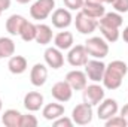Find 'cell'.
Returning <instances> with one entry per match:
<instances>
[{
  "label": "cell",
  "mask_w": 128,
  "mask_h": 127,
  "mask_svg": "<svg viewBox=\"0 0 128 127\" xmlns=\"http://www.w3.org/2000/svg\"><path fill=\"white\" fill-rule=\"evenodd\" d=\"M128 72V66L122 60H113L106 66L104 75H103V85L107 90H116L121 87L125 75Z\"/></svg>",
  "instance_id": "cell-1"
},
{
  "label": "cell",
  "mask_w": 128,
  "mask_h": 127,
  "mask_svg": "<svg viewBox=\"0 0 128 127\" xmlns=\"http://www.w3.org/2000/svg\"><path fill=\"white\" fill-rule=\"evenodd\" d=\"M85 48L88 51V55H91L92 58L103 60L109 54V42L104 37H100V36H92V37L86 39Z\"/></svg>",
  "instance_id": "cell-2"
},
{
  "label": "cell",
  "mask_w": 128,
  "mask_h": 127,
  "mask_svg": "<svg viewBox=\"0 0 128 127\" xmlns=\"http://www.w3.org/2000/svg\"><path fill=\"white\" fill-rule=\"evenodd\" d=\"M55 9V0H36L30 8V15L33 20H46Z\"/></svg>",
  "instance_id": "cell-3"
},
{
  "label": "cell",
  "mask_w": 128,
  "mask_h": 127,
  "mask_svg": "<svg viewBox=\"0 0 128 127\" xmlns=\"http://www.w3.org/2000/svg\"><path fill=\"white\" fill-rule=\"evenodd\" d=\"M92 115H94V111H92V106L88 105V103H79L73 108L72 111V120L74 124H79V126H86L92 121Z\"/></svg>",
  "instance_id": "cell-4"
},
{
  "label": "cell",
  "mask_w": 128,
  "mask_h": 127,
  "mask_svg": "<svg viewBox=\"0 0 128 127\" xmlns=\"http://www.w3.org/2000/svg\"><path fill=\"white\" fill-rule=\"evenodd\" d=\"M82 99L85 103L91 105V106H96L98 105L103 99H104V88L101 85H98L97 82L91 84V85H86L84 90H82Z\"/></svg>",
  "instance_id": "cell-5"
},
{
  "label": "cell",
  "mask_w": 128,
  "mask_h": 127,
  "mask_svg": "<svg viewBox=\"0 0 128 127\" xmlns=\"http://www.w3.org/2000/svg\"><path fill=\"white\" fill-rule=\"evenodd\" d=\"M88 51L85 48V45H76V46H72L68 49V54H67V61L70 66L73 67H80V66H85L88 61Z\"/></svg>",
  "instance_id": "cell-6"
},
{
  "label": "cell",
  "mask_w": 128,
  "mask_h": 127,
  "mask_svg": "<svg viewBox=\"0 0 128 127\" xmlns=\"http://www.w3.org/2000/svg\"><path fill=\"white\" fill-rule=\"evenodd\" d=\"M104 70H106V64L103 63L100 58L88 60L86 64H85V73H86L88 79H91L92 82H100V81H103Z\"/></svg>",
  "instance_id": "cell-7"
},
{
  "label": "cell",
  "mask_w": 128,
  "mask_h": 127,
  "mask_svg": "<svg viewBox=\"0 0 128 127\" xmlns=\"http://www.w3.org/2000/svg\"><path fill=\"white\" fill-rule=\"evenodd\" d=\"M74 26H76V30L79 33L91 34V33L96 32V29L98 27V20L85 15L84 12H79L76 15V20H74Z\"/></svg>",
  "instance_id": "cell-8"
},
{
  "label": "cell",
  "mask_w": 128,
  "mask_h": 127,
  "mask_svg": "<svg viewBox=\"0 0 128 127\" xmlns=\"http://www.w3.org/2000/svg\"><path fill=\"white\" fill-rule=\"evenodd\" d=\"M119 111V106H118V102L115 99H103L100 103H98V109H97V115L100 120L106 121L109 118H112L113 115H116Z\"/></svg>",
  "instance_id": "cell-9"
},
{
  "label": "cell",
  "mask_w": 128,
  "mask_h": 127,
  "mask_svg": "<svg viewBox=\"0 0 128 127\" xmlns=\"http://www.w3.org/2000/svg\"><path fill=\"white\" fill-rule=\"evenodd\" d=\"M51 94L52 97L57 100V102H61L66 103L72 99L73 96V88L70 87V84L64 79V81H58L52 85V90H51Z\"/></svg>",
  "instance_id": "cell-10"
},
{
  "label": "cell",
  "mask_w": 128,
  "mask_h": 127,
  "mask_svg": "<svg viewBox=\"0 0 128 127\" xmlns=\"http://www.w3.org/2000/svg\"><path fill=\"white\" fill-rule=\"evenodd\" d=\"M66 81L70 84V87L73 88V91H82L86 85H88V76L85 72L79 70V69H74V70H70L67 75H66Z\"/></svg>",
  "instance_id": "cell-11"
},
{
  "label": "cell",
  "mask_w": 128,
  "mask_h": 127,
  "mask_svg": "<svg viewBox=\"0 0 128 127\" xmlns=\"http://www.w3.org/2000/svg\"><path fill=\"white\" fill-rule=\"evenodd\" d=\"M51 20H52V26L57 27V29H61V30H63V29H67V27L73 23V17H72L70 11L66 9V8L54 9Z\"/></svg>",
  "instance_id": "cell-12"
},
{
  "label": "cell",
  "mask_w": 128,
  "mask_h": 127,
  "mask_svg": "<svg viewBox=\"0 0 128 127\" xmlns=\"http://www.w3.org/2000/svg\"><path fill=\"white\" fill-rule=\"evenodd\" d=\"M43 57H45V63L48 64L49 67H52V69H60V67H63L64 55H63V52H61V49H58L57 46H49V48H46Z\"/></svg>",
  "instance_id": "cell-13"
},
{
  "label": "cell",
  "mask_w": 128,
  "mask_h": 127,
  "mask_svg": "<svg viewBox=\"0 0 128 127\" xmlns=\"http://www.w3.org/2000/svg\"><path fill=\"white\" fill-rule=\"evenodd\" d=\"M48 79V69L42 63H36L30 70V82L34 87H42L45 85Z\"/></svg>",
  "instance_id": "cell-14"
},
{
  "label": "cell",
  "mask_w": 128,
  "mask_h": 127,
  "mask_svg": "<svg viewBox=\"0 0 128 127\" xmlns=\"http://www.w3.org/2000/svg\"><path fill=\"white\" fill-rule=\"evenodd\" d=\"M43 94L39 91H28L24 96V108L30 112H36L43 106Z\"/></svg>",
  "instance_id": "cell-15"
},
{
  "label": "cell",
  "mask_w": 128,
  "mask_h": 127,
  "mask_svg": "<svg viewBox=\"0 0 128 127\" xmlns=\"http://www.w3.org/2000/svg\"><path fill=\"white\" fill-rule=\"evenodd\" d=\"M26 18L22 17V15H18V14H14V15H10L8 20H6V30L9 34H12V36H20V33L22 30V27H24V24H26Z\"/></svg>",
  "instance_id": "cell-16"
},
{
  "label": "cell",
  "mask_w": 128,
  "mask_h": 127,
  "mask_svg": "<svg viewBox=\"0 0 128 127\" xmlns=\"http://www.w3.org/2000/svg\"><path fill=\"white\" fill-rule=\"evenodd\" d=\"M80 12H84L85 15L91 17V18H96V20H100L104 14H106V8L104 5L101 3H96V2H85Z\"/></svg>",
  "instance_id": "cell-17"
},
{
  "label": "cell",
  "mask_w": 128,
  "mask_h": 127,
  "mask_svg": "<svg viewBox=\"0 0 128 127\" xmlns=\"http://www.w3.org/2000/svg\"><path fill=\"white\" fill-rule=\"evenodd\" d=\"M42 115L45 120L48 121H54L57 118H60L61 115H64V106L60 103H48L46 106H43L42 109Z\"/></svg>",
  "instance_id": "cell-18"
},
{
  "label": "cell",
  "mask_w": 128,
  "mask_h": 127,
  "mask_svg": "<svg viewBox=\"0 0 128 127\" xmlns=\"http://www.w3.org/2000/svg\"><path fill=\"white\" fill-rule=\"evenodd\" d=\"M8 67H9V72L14 73V75H21L27 70L28 64H27V60L26 57L22 55H12L9 57V61H8Z\"/></svg>",
  "instance_id": "cell-19"
},
{
  "label": "cell",
  "mask_w": 128,
  "mask_h": 127,
  "mask_svg": "<svg viewBox=\"0 0 128 127\" xmlns=\"http://www.w3.org/2000/svg\"><path fill=\"white\" fill-rule=\"evenodd\" d=\"M122 23L124 21L119 12H106L98 20V26H106V27H113V29H119Z\"/></svg>",
  "instance_id": "cell-20"
},
{
  "label": "cell",
  "mask_w": 128,
  "mask_h": 127,
  "mask_svg": "<svg viewBox=\"0 0 128 127\" xmlns=\"http://www.w3.org/2000/svg\"><path fill=\"white\" fill-rule=\"evenodd\" d=\"M21 117L22 114L16 109H8L2 115V123L6 127H21Z\"/></svg>",
  "instance_id": "cell-21"
},
{
  "label": "cell",
  "mask_w": 128,
  "mask_h": 127,
  "mask_svg": "<svg viewBox=\"0 0 128 127\" xmlns=\"http://www.w3.org/2000/svg\"><path fill=\"white\" fill-rule=\"evenodd\" d=\"M54 43L58 49L66 51V49H70L74 43V39H73V34L70 32H60L55 37H54Z\"/></svg>",
  "instance_id": "cell-22"
},
{
  "label": "cell",
  "mask_w": 128,
  "mask_h": 127,
  "mask_svg": "<svg viewBox=\"0 0 128 127\" xmlns=\"http://www.w3.org/2000/svg\"><path fill=\"white\" fill-rule=\"evenodd\" d=\"M37 32H36V42L40 45H48L52 40V29L46 24H36Z\"/></svg>",
  "instance_id": "cell-23"
},
{
  "label": "cell",
  "mask_w": 128,
  "mask_h": 127,
  "mask_svg": "<svg viewBox=\"0 0 128 127\" xmlns=\"http://www.w3.org/2000/svg\"><path fill=\"white\" fill-rule=\"evenodd\" d=\"M15 54V42L10 37H0V55L2 58H9Z\"/></svg>",
  "instance_id": "cell-24"
},
{
  "label": "cell",
  "mask_w": 128,
  "mask_h": 127,
  "mask_svg": "<svg viewBox=\"0 0 128 127\" xmlns=\"http://www.w3.org/2000/svg\"><path fill=\"white\" fill-rule=\"evenodd\" d=\"M36 32H37L36 24H33L30 21H26V24H24L21 33H20V36H21V39L24 42H32V40L36 39Z\"/></svg>",
  "instance_id": "cell-25"
},
{
  "label": "cell",
  "mask_w": 128,
  "mask_h": 127,
  "mask_svg": "<svg viewBox=\"0 0 128 127\" xmlns=\"http://www.w3.org/2000/svg\"><path fill=\"white\" fill-rule=\"evenodd\" d=\"M98 27H100V32H101V34H103V37H104L107 42H110V43H115V42L119 39V36H121L119 29L106 27V26H98Z\"/></svg>",
  "instance_id": "cell-26"
},
{
  "label": "cell",
  "mask_w": 128,
  "mask_h": 127,
  "mask_svg": "<svg viewBox=\"0 0 128 127\" xmlns=\"http://www.w3.org/2000/svg\"><path fill=\"white\" fill-rule=\"evenodd\" d=\"M104 123H106V127H125V126H128L127 120L122 115H113L112 118L106 120Z\"/></svg>",
  "instance_id": "cell-27"
},
{
  "label": "cell",
  "mask_w": 128,
  "mask_h": 127,
  "mask_svg": "<svg viewBox=\"0 0 128 127\" xmlns=\"http://www.w3.org/2000/svg\"><path fill=\"white\" fill-rule=\"evenodd\" d=\"M112 6H113L115 12H119V14L128 12V0H113Z\"/></svg>",
  "instance_id": "cell-28"
},
{
  "label": "cell",
  "mask_w": 128,
  "mask_h": 127,
  "mask_svg": "<svg viewBox=\"0 0 128 127\" xmlns=\"http://www.w3.org/2000/svg\"><path fill=\"white\" fill-rule=\"evenodd\" d=\"M85 0H64V6L68 11H80Z\"/></svg>",
  "instance_id": "cell-29"
},
{
  "label": "cell",
  "mask_w": 128,
  "mask_h": 127,
  "mask_svg": "<svg viewBox=\"0 0 128 127\" xmlns=\"http://www.w3.org/2000/svg\"><path fill=\"white\" fill-rule=\"evenodd\" d=\"M39 124L34 115H22L21 117V127H36Z\"/></svg>",
  "instance_id": "cell-30"
},
{
  "label": "cell",
  "mask_w": 128,
  "mask_h": 127,
  "mask_svg": "<svg viewBox=\"0 0 128 127\" xmlns=\"http://www.w3.org/2000/svg\"><path fill=\"white\" fill-rule=\"evenodd\" d=\"M52 124L55 127H72L73 126V120L72 118H67V117H64V115H61L60 118H57V120H54L52 121Z\"/></svg>",
  "instance_id": "cell-31"
},
{
  "label": "cell",
  "mask_w": 128,
  "mask_h": 127,
  "mask_svg": "<svg viewBox=\"0 0 128 127\" xmlns=\"http://www.w3.org/2000/svg\"><path fill=\"white\" fill-rule=\"evenodd\" d=\"M0 8L3 11H8L10 8V0H0Z\"/></svg>",
  "instance_id": "cell-32"
},
{
  "label": "cell",
  "mask_w": 128,
  "mask_h": 127,
  "mask_svg": "<svg viewBox=\"0 0 128 127\" xmlns=\"http://www.w3.org/2000/svg\"><path fill=\"white\" fill-rule=\"evenodd\" d=\"M121 115L127 120V123H128V103L127 105H124V108L121 109Z\"/></svg>",
  "instance_id": "cell-33"
},
{
  "label": "cell",
  "mask_w": 128,
  "mask_h": 127,
  "mask_svg": "<svg viewBox=\"0 0 128 127\" xmlns=\"http://www.w3.org/2000/svg\"><path fill=\"white\" fill-rule=\"evenodd\" d=\"M85 2H96V3H101V5L110 3V5H112V2H113V0H85Z\"/></svg>",
  "instance_id": "cell-34"
},
{
  "label": "cell",
  "mask_w": 128,
  "mask_h": 127,
  "mask_svg": "<svg viewBox=\"0 0 128 127\" xmlns=\"http://www.w3.org/2000/svg\"><path fill=\"white\" fill-rule=\"evenodd\" d=\"M122 39H124V42L128 43V26L124 29V32H122Z\"/></svg>",
  "instance_id": "cell-35"
},
{
  "label": "cell",
  "mask_w": 128,
  "mask_h": 127,
  "mask_svg": "<svg viewBox=\"0 0 128 127\" xmlns=\"http://www.w3.org/2000/svg\"><path fill=\"white\" fill-rule=\"evenodd\" d=\"M18 3H21V5H26V3H28V2H32V0H16Z\"/></svg>",
  "instance_id": "cell-36"
},
{
  "label": "cell",
  "mask_w": 128,
  "mask_h": 127,
  "mask_svg": "<svg viewBox=\"0 0 128 127\" xmlns=\"http://www.w3.org/2000/svg\"><path fill=\"white\" fill-rule=\"evenodd\" d=\"M2 108H3V102H2V99H0V112H2Z\"/></svg>",
  "instance_id": "cell-37"
},
{
  "label": "cell",
  "mask_w": 128,
  "mask_h": 127,
  "mask_svg": "<svg viewBox=\"0 0 128 127\" xmlns=\"http://www.w3.org/2000/svg\"><path fill=\"white\" fill-rule=\"evenodd\" d=\"M3 12H4V11H3V9H2V8H0V15H2V14H3Z\"/></svg>",
  "instance_id": "cell-38"
},
{
  "label": "cell",
  "mask_w": 128,
  "mask_h": 127,
  "mask_svg": "<svg viewBox=\"0 0 128 127\" xmlns=\"http://www.w3.org/2000/svg\"><path fill=\"white\" fill-rule=\"evenodd\" d=\"M0 58H2V55H0Z\"/></svg>",
  "instance_id": "cell-39"
}]
</instances>
